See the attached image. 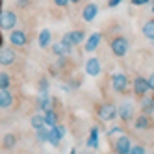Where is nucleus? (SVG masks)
Wrapping results in <instances>:
<instances>
[{"label": "nucleus", "mask_w": 154, "mask_h": 154, "mask_svg": "<svg viewBox=\"0 0 154 154\" xmlns=\"http://www.w3.org/2000/svg\"><path fill=\"white\" fill-rule=\"evenodd\" d=\"M9 45L11 47H17V48H20V47H26L28 45V41H30V35L26 34L24 30H17V28H13V30H9Z\"/></svg>", "instance_id": "1"}, {"label": "nucleus", "mask_w": 154, "mask_h": 154, "mask_svg": "<svg viewBox=\"0 0 154 154\" xmlns=\"http://www.w3.org/2000/svg\"><path fill=\"white\" fill-rule=\"evenodd\" d=\"M19 23V17L15 11H11V9H6V11L0 13V28L2 30H13Z\"/></svg>", "instance_id": "2"}, {"label": "nucleus", "mask_w": 154, "mask_h": 154, "mask_svg": "<svg viewBox=\"0 0 154 154\" xmlns=\"http://www.w3.org/2000/svg\"><path fill=\"white\" fill-rule=\"evenodd\" d=\"M97 117L100 119V121H104V123H108V121H113V119L117 117V108H115L113 104H109V102L100 104V106H98V109H97Z\"/></svg>", "instance_id": "3"}, {"label": "nucleus", "mask_w": 154, "mask_h": 154, "mask_svg": "<svg viewBox=\"0 0 154 154\" xmlns=\"http://www.w3.org/2000/svg\"><path fill=\"white\" fill-rule=\"evenodd\" d=\"M15 61H17V52L11 48V45L0 48V65L2 67H11Z\"/></svg>", "instance_id": "4"}, {"label": "nucleus", "mask_w": 154, "mask_h": 154, "mask_svg": "<svg viewBox=\"0 0 154 154\" xmlns=\"http://www.w3.org/2000/svg\"><path fill=\"white\" fill-rule=\"evenodd\" d=\"M112 52H113V56H117V58H123V56H126V52H128V39L126 37H115L113 41H112Z\"/></svg>", "instance_id": "5"}, {"label": "nucleus", "mask_w": 154, "mask_h": 154, "mask_svg": "<svg viewBox=\"0 0 154 154\" xmlns=\"http://www.w3.org/2000/svg\"><path fill=\"white\" fill-rule=\"evenodd\" d=\"M63 134H65L63 126H60V125H54V126H50V130H48V143H50L52 147H60Z\"/></svg>", "instance_id": "6"}, {"label": "nucleus", "mask_w": 154, "mask_h": 154, "mask_svg": "<svg viewBox=\"0 0 154 154\" xmlns=\"http://www.w3.org/2000/svg\"><path fill=\"white\" fill-rule=\"evenodd\" d=\"M112 87H113L117 93H123L126 87H128V78H126L123 72H115L112 76Z\"/></svg>", "instance_id": "7"}, {"label": "nucleus", "mask_w": 154, "mask_h": 154, "mask_svg": "<svg viewBox=\"0 0 154 154\" xmlns=\"http://www.w3.org/2000/svg\"><path fill=\"white\" fill-rule=\"evenodd\" d=\"M15 104V95L9 89H0V109H9Z\"/></svg>", "instance_id": "8"}, {"label": "nucleus", "mask_w": 154, "mask_h": 154, "mask_svg": "<svg viewBox=\"0 0 154 154\" xmlns=\"http://www.w3.org/2000/svg\"><path fill=\"white\" fill-rule=\"evenodd\" d=\"M149 91H150V89H149V82H147V78L137 76V78L134 80V93H136L137 97H145Z\"/></svg>", "instance_id": "9"}, {"label": "nucleus", "mask_w": 154, "mask_h": 154, "mask_svg": "<svg viewBox=\"0 0 154 154\" xmlns=\"http://www.w3.org/2000/svg\"><path fill=\"white\" fill-rule=\"evenodd\" d=\"M102 71V65H100V60H97V58H89L85 61V72L89 74V76H98Z\"/></svg>", "instance_id": "10"}, {"label": "nucleus", "mask_w": 154, "mask_h": 154, "mask_svg": "<svg viewBox=\"0 0 154 154\" xmlns=\"http://www.w3.org/2000/svg\"><path fill=\"white\" fill-rule=\"evenodd\" d=\"M117 115L123 119L125 123H130V121L134 119V106L128 104V102H125L121 108H117Z\"/></svg>", "instance_id": "11"}, {"label": "nucleus", "mask_w": 154, "mask_h": 154, "mask_svg": "<svg viewBox=\"0 0 154 154\" xmlns=\"http://www.w3.org/2000/svg\"><path fill=\"white\" fill-rule=\"evenodd\" d=\"M130 137L128 136H119L117 139H115V152L117 154H128V150H130Z\"/></svg>", "instance_id": "12"}, {"label": "nucleus", "mask_w": 154, "mask_h": 154, "mask_svg": "<svg viewBox=\"0 0 154 154\" xmlns=\"http://www.w3.org/2000/svg\"><path fill=\"white\" fill-rule=\"evenodd\" d=\"M97 15H98V6L93 4V2L87 4V6L84 8V11H82V19L85 20V23H93Z\"/></svg>", "instance_id": "13"}, {"label": "nucleus", "mask_w": 154, "mask_h": 154, "mask_svg": "<svg viewBox=\"0 0 154 154\" xmlns=\"http://www.w3.org/2000/svg\"><path fill=\"white\" fill-rule=\"evenodd\" d=\"M100 34L98 32H93V34L85 39V52H93V50H97V47L100 45Z\"/></svg>", "instance_id": "14"}, {"label": "nucleus", "mask_w": 154, "mask_h": 154, "mask_svg": "<svg viewBox=\"0 0 154 154\" xmlns=\"http://www.w3.org/2000/svg\"><path fill=\"white\" fill-rule=\"evenodd\" d=\"M17 141H19V137H17L15 132H8V134H4V137H2V149L11 150L17 145Z\"/></svg>", "instance_id": "15"}, {"label": "nucleus", "mask_w": 154, "mask_h": 154, "mask_svg": "<svg viewBox=\"0 0 154 154\" xmlns=\"http://www.w3.org/2000/svg\"><path fill=\"white\" fill-rule=\"evenodd\" d=\"M30 125L34 130H41V128H45L47 123H45V115H41V113H34L30 117Z\"/></svg>", "instance_id": "16"}, {"label": "nucleus", "mask_w": 154, "mask_h": 154, "mask_svg": "<svg viewBox=\"0 0 154 154\" xmlns=\"http://www.w3.org/2000/svg\"><path fill=\"white\" fill-rule=\"evenodd\" d=\"M50 39H52V35H50V30H41L39 32V35H37V43H39V47L41 48H47L48 45H50Z\"/></svg>", "instance_id": "17"}, {"label": "nucleus", "mask_w": 154, "mask_h": 154, "mask_svg": "<svg viewBox=\"0 0 154 154\" xmlns=\"http://www.w3.org/2000/svg\"><path fill=\"white\" fill-rule=\"evenodd\" d=\"M69 39L72 41V45L76 47V45H80V43H84L85 41V34H84V32L82 30H74V32H69Z\"/></svg>", "instance_id": "18"}, {"label": "nucleus", "mask_w": 154, "mask_h": 154, "mask_svg": "<svg viewBox=\"0 0 154 154\" xmlns=\"http://www.w3.org/2000/svg\"><path fill=\"white\" fill-rule=\"evenodd\" d=\"M11 82H13L11 74L6 72V71H0V89H9V87H11Z\"/></svg>", "instance_id": "19"}, {"label": "nucleus", "mask_w": 154, "mask_h": 154, "mask_svg": "<svg viewBox=\"0 0 154 154\" xmlns=\"http://www.w3.org/2000/svg\"><path fill=\"white\" fill-rule=\"evenodd\" d=\"M141 109H143V113H145V115H150L154 112V100H152V98H149V97H143Z\"/></svg>", "instance_id": "20"}, {"label": "nucleus", "mask_w": 154, "mask_h": 154, "mask_svg": "<svg viewBox=\"0 0 154 154\" xmlns=\"http://www.w3.org/2000/svg\"><path fill=\"white\" fill-rule=\"evenodd\" d=\"M45 123H47V126H54V125H58V115H56V112H54L52 108L45 112Z\"/></svg>", "instance_id": "21"}, {"label": "nucleus", "mask_w": 154, "mask_h": 154, "mask_svg": "<svg viewBox=\"0 0 154 154\" xmlns=\"http://www.w3.org/2000/svg\"><path fill=\"white\" fill-rule=\"evenodd\" d=\"M137 130H145V128H149L150 126V121H149V117L145 115V113H143L141 117H137L136 119V125H134Z\"/></svg>", "instance_id": "22"}, {"label": "nucleus", "mask_w": 154, "mask_h": 154, "mask_svg": "<svg viewBox=\"0 0 154 154\" xmlns=\"http://www.w3.org/2000/svg\"><path fill=\"white\" fill-rule=\"evenodd\" d=\"M143 35H145L147 39H152L154 41V20L145 23V26H143Z\"/></svg>", "instance_id": "23"}, {"label": "nucleus", "mask_w": 154, "mask_h": 154, "mask_svg": "<svg viewBox=\"0 0 154 154\" xmlns=\"http://www.w3.org/2000/svg\"><path fill=\"white\" fill-rule=\"evenodd\" d=\"M52 52H54V56H58V58L67 56V52H65V47L61 45V41H60V43H54V45H52Z\"/></svg>", "instance_id": "24"}, {"label": "nucleus", "mask_w": 154, "mask_h": 154, "mask_svg": "<svg viewBox=\"0 0 154 154\" xmlns=\"http://www.w3.org/2000/svg\"><path fill=\"white\" fill-rule=\"evenodd\" d=\"M87 147H91V149H97L98 147V130L97 128L91 130V136H89V141H87Z\"/></svg>", "instance_id": "25"}, {"label": "nucleus", "mask_w": 154, "mask_h": 154, "mask_svg": "<svg viewBox=\"0 0 154 154\" xmlns=\"http://www.w3.org/2000/svg\"><path fill=\"white\" fill-rule=\"evenodd\" d=\"M35 132H37V139H39L41 143L48 141V130H47V126H45V128H41V130H35Z\"/></svg>", "instance_id": "26"}, {"label": "nucleus", "mask_w": 154, "mask_h": 154, "mask_svg": "<svg viewBox=\"0 0 154 154\" xmlns=\"http://www.w3.org/2000/svg\"><path fill=\"white\" fill-rule=\"evenodd\" d=\"M128 154H147V152H145V149H143L141 145H136V147H130Z\"/></svg>", "instance_id": "27"}, {"label": "nucleus", "mask_w": 154, "mask_h": 154, "mask_svg": "<svg viewBox=\"0 0 154 154\" xmlns=\"http://www.w3.org/2000/svg\"><path fill=\"white\" fill-rule=\"evenodd\" d=\"M54 4L60 6V8H67L69 6V0H54Z\"/></svg>", "instance_id": "28"}, {"label": "nucleus", "mask_w": 154, "mask_h": 154, "mask_svg": "<svg viewBox=\"0 0 154 154\" xmlns=\"http://www.w3.org/2000/svg\"><path fill=\"white\" fill-rule=\"evenodd\" d=\"M147 82H149V89H152V91H154V72L147 78Z\"/></svg>", "instance_id": "29"}, {"label": "nucleus", "mask_w": 154, "mask_h": 154, "mask_svg": "<svg viewBox=\"0 0 154 154\" xmlns=\"http://www.w3.org/2000/svg\"><path fill=\"white\" fill-rule=\"evenodd\" d=\"M149 2V0H132V4H134V6H145Z\"/></svg>", "instance_id": "30"}, {"label": "nucleus", "mask_w": 154, "mask_h": 154, "mask_svg": "<svg viewBox=\"0 0 154 154\" xmlns=\"http://www.w3.org/2000/svg\"><path fill=\"white\" fill-rule=\"evenodd\" d=\"M121 2H123V0H109V2H108V6H109V8H115V6H119Z\"/></svg>", "instance_id": "31"}, {"label": "nucleus", "mask_w": 154, "mask_h": 154, "mask_svg": "<svg viewBox=\"0 0 154 154\" xmlns=\"http://www.w3.org/2000/svg\"><path fill=\"white\" fill-rule=\"evenodd\" d=\"M17 4H19L20 8H26V6H28V0H17Z\"/></svg>", "instance_id": "32"}, {"label": "nucleus", "mask_w": 154, "mask_h": 154, "mask_svg": "<svg viewBox=\"0 0 154 154\" xmlns=\"http://www.w3.org/2000/svg\"><path fill=\"white\" fill-rule=\"evenodd\" d=\"M80 154H93L91 150H84V152H80Z\"/></svg>", "instance_id": "33"}, {"label": "nucleus", "mask_w": 154, "mask_h": 154, "mask_svg": "<svg viewBox=\"0 0 154 154\" xmlns=\"http://www.w3.org/2000/svg\"><path fill=\"white\" fill-rule=\"evenodd\" d=\"M69 2H72V4H78V2H80V0H69Z\"/></svg>", "instance_id": "34"}, {"label": "nucleus", "mask_w": 154, "mask_h": 154, "mask_svg": "<svg viewBox=\"0 0 154 154\" xmlns=\"http://www.w3.org/2000/svg\"><path fill=\"white\" fill-rule=\"evenodd\" d=\"M71 154H76V150H74V149H71Z\"/></svg>", "instance_id": "35"}]
</instances>
